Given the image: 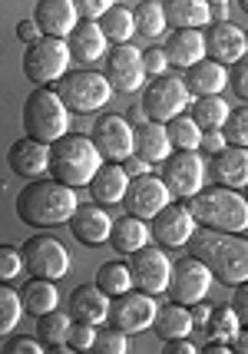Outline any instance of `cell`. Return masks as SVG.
Wrapping results in <instances>:
<instances>
[{
    "instance_id": "obj_43",
    "label": "cell",
    "mask_w": 248,
    "mask_h": 354,
    "mask_svg": "<svg viewBox=\"0 0 248 354\" xmlns=\"http://www.w3.org/2000/svg\"><path fill=\"white\" fill-rule=\"evenodd\" d=\"M93 338H96V324L70 322V328H66V344H70V351H90V348H93Z\"/></svg>"
},
{
    "instance_id": "obj_4",
    "label": "cell",
    "mask_w": 248,
    "mask_h": 354,
    "mask_svg": "<svg viewBox=\"0 0 248 354\" xmlns=\"http://www.w3.org/2000/svg\"><path fill=\"white\" fill-rule=\"evenodd\" d=\"M103 156L96 153V146L90 142V136L79 133H63L60 139L50 142V172L53 179L70 189L77 185H90L93 172L99 169Z\"/></svg>"
},
{
    "instance_id": "obj_19",
    "label": "cell",
    "mask_w": 248,
    "mask_h": 354,
    "mask_svg": "<svg viewBox=\"0 0 248 354\" xmlns=\"http://www.w3.org/2000/svg\"><path fill=\"white\" fill-rule=\"evenodd\" d=\"M7 162L20 179H40L50 169V142H40L30 136L17 139L7 149Z\"/></svg>"
},
{
    "instance_id": "obj_29",
    "label": "cell",
    "mask_w": 248,
    "mask_h": 354,
    "mask_svg": "<svg viewBox=\"0 0 248 354\" xmlns=\"http://www.w3.org/2000/svg\"><path fill=\"white\" fill-rule=\"evenodd\" d=\"M169 66H192L195 60L205 57V44H202V30H172L166 46H162Z\"/></svg>"
},
{
    "instance_id": "obj_53",
    "label": "cell",
    "mask_w": 248,
    "mask_h": 354,
    "mask_svg": "<svg viewBox=\"0 0 248 354\" xmlns=\"http://www.w3.org/2000/svg\"><path fill=\"white\" fill-rule=\"evenodd\" d=\"M235 288V301H232V311H235V318L245 324L248 322V305H245V288L242 285H232Z\"/></svg>"
},
{
    "instance_id": "obj_50",
    "label": "cell",
    "mask_w": 248,
    "mask_h": 354,
    "mask_svg": "<svg viewBox=\"0 0 248 354\" xmlns=\"http://www.w3.org/2000/svg\"><path fill=\"white\" fill-rule=\"evenodd\" d=\"M17 37H20L23 44H33V40H40L44 33H40V27L33 24V17H27V20H20V24H17Z\"/></svg>"
},
{
    "instance_id": "obj_15",
    "label": "cell",
    "mask_w": 248,
    "mask_h": 354,
    "mask_svg": "<svg viewBox=\"0 0 248 354\" xmlns=\"http://www.w3.org/2000/svg\"><path fill=\"white\" fill-rule=\"evenodd\" d=\"M106 57V83L116 93H136L142 90V50H136L133 44H116L113 50L103 53Z\"/></svg>"
},
{
    "instance_id": "obj_5",
    "label": "cell",
    "mask_w": 248,
    "mask_h": 354,
    "mask_svg": "<svg viewBox=\"0 0 248 354\" xmlns=\"http://www.w3.org/2000/svg\"><path fill=\"white\" fill-rule=\"evenodd\" d=\"M23 133L40 142H53L63 133H70V109L63 106L57 90L33 86V93L23 103Z\"/></svg>"
},
{
    "instance_id": "obj_49",
    "label": "cell",
    "mask_w": 248,
    "mask_h": 354,
    "mask_svg": "<svg viewBox=\"0 0 248 354\" xmlns=\"http://www.w3.org/2000/svg\"><path fill=\"white\" fill-rule=\"evenodd\" d=\"M222 146H229L225 136H222V129H205V133L199 136V149H205L209 156H216Z\"/></svg>"
},
{
    "instance_id": "obj_33",
    "label": "cell",
    "mask_w": 248,
    "mask_h": 354,
    "mask_svg": "<svg viewBox=\"0 0 248 354\" xmlns=\"http://www.w3.org/2000/svg\"><path fill=\"white\" fill-rule=\"evenodd\" d=\"M96 24H99L103 37H106V40H113V44H129V37L136 33V27H133V10H129V7H123V3H113V7H106L103 14L96 17Z\"/></svg>"
},
{
    "instance_id": "obj_8",
    "label": "cell",
    "mask_w": 248,
    "mask_h": 354,
    "mask_svg": "<svg viewBox=\"0 0 248 354\" xmlns=\"http://www.w3.org/2000/svg\"><path fill=\"white\" fill-rule=\"evenodd\" d=\"M129 278H133V288H140L146 295H162L166 285H169V272H172V262L166 255L162 245H146L129 252Z\"/></svg>"
},
{
    "instance_id": "obj_38",
    "label": "cell",
    "mask_w": 248,
    "mask_h": 354,
    "mask_svg": "<svg viewBox=\"0 0 248 354\" xmlns=\"http://www.w3.org/2000/svg\"><path fill=\"white\" fill-rule=\"evenodd\" d=\"M133 27H136V33H142L146 40H155V37H162V33H166V17H162V3H155V0H146V3H140V7L133 10Z\"/></svg>"
},
{
    "instance_id": "obj_3",
    "label": "cell",
    "mask_w": 248,
    "mask_h": 354,
    "mask_svg": "<svg viewBox=\"0 0 248 354\" xmlns=\"http://www.w3.org/2000/svg\"><path fill=\"white\" fill-rule=\"evenodd\" d=\"M186 209L195 218V225H205V229L235 232V235L248 229V202L242 189H225V185L199 189L195 196L186 199Z\"/></svg>"
},
{
    "instance_id": "obj_24",
    "label": "cell",
    "mask_w": 248,
    "mask_h": 354,
    "mask_svg": "<svg viewBox=\"0 0 248 354\" xmlns=\"http://www.w3.org/2000/svg\"><path fill=\"white\" fill-rule=\"evenodd\" d=\"M182 83H186L189 96H212V93H222L229 86V70H225L222 63L202 57V60H195L192 66H186Z\"/></svg>"
},
{
    "instance_id": "obj_11",
    "label": "cell",
    "mask_w": 248,
    "mask_h": 354,
    "mask_svg": "<svg viewBox=\"0 0 248 354\" xmlns=\"http://www.w3.org/2000/svg\"><path fill=\"white\" fill-rule=\"evenodd\" d=\"M162 185L169 189V196L175 199H189V196H195L205 183V166H202V159L195 156V149H175L169 153L162 162Z\"/></svg>"
},
{
    "instance_id": "obj_7",
    "label": "cell",
    "mask_w": 248,
    "mask_h": 354,
    "mask_svg": "<svg viewBox=\"0 0 248 354\" xmlns=\"http://www.w3.org/2000/svg\"><path fill=\"white\" fill-rule=\"evenodd\" d=\"M70 66V50H66V40L60 37H40L27 44V53H23V77L30 80L33 86H47L53 80H60Z\"/></svg>"
},
{
    "instance_id": "obj_37",
    "label": "cell",
    "mask_w": 248,
    "mask_h": 354,
    "mask_svg": "<svg viewBox=\"0 0 248 354\" xmlns=\"http://www.w3.org/2000/svg\"><path fill=\"white\" fill-rule=\"evenodd\" d=\"M99 292L113 298V295H123L133 288V278H129V265L126 262H106L99 265V272H96V281H93Z\"/></svg>"
},
{
    "instance_id": "obj_13",
    "label": "cell",
    "mask_w": 248,
    "mask_h": 354,
    "mask_svg": "<svg viewBox=\"0 0 248 354\" xmlns=\"http://www.w3.org/2000/svg\"><path fill=\"white\" fill-rule=\"evenodd\" d=\"M90 142L103 156V162H123L126 156H133V126L120 113H99L93 133H90Z\"/></svg>"
},
{
    "instance_id": "obj_23",
    "label": "cell",
    "mask_w": 248,
    "mask_h": 354,
    "mask_svg": "<svg viewBox=\"0 0 248 354\" xmlns=\"http://www.w3.org/2000/svg\"><path fill=\"white\" fill-rule=\"evenodd\" d=\"M212 179L225 189L248 185V149L245 146H222L212 159Z\"/></svg>"
},
{
    "instance_id": "obj_26",
    "label": "cell",
    "mask_w": 248,
    "mask_h": 354,
    "mask_svg": "<svg viewBox=\"0 0 248 354\" xmlns=\"http://www.w3.org/2000/svg\"><path fill=\"white\" fill-rule=\"evenodd\" d=\"M106 308L109 298L96 285H79L70 292V301H66V315L70 322H86V324H99L106 322Z\"/></svg>"
},
{
    "instance_id": "obj_32",
    "label": "cell",
    "mask_w": 248,
    "mask_h": 354,
    "mask_svg": "<svg viewBox=\"0 0 248 354\" xmlns=\"http://www.w3.org/2000/svg\"><path fill=\"white\" fill-rule=\"evenodd\" d=\"M153 328L155 335L162 341H172V338H189V331H192V318H189V305H179V301H172V305H162V308H155L153 315Z\"/></svg>"
},
{
    "instance_id": "obj_28",
    "label": "cell",
    "mask_w": 248,
    "mask_h": 354,
    "mask_svg": "<svg viewBox=\"0 0 248 354\" xmlns=\"http://www.w3.org/2000/svg\"><path fill=\"white\" fill-rule=\"evenodd\" d=\"M162 17L175 30H199V27L212 24V3H205V0H166Z\"/></svg>"
},
{
    "instance_id": "obj_47",
    "label": "cell",
    "mask_w": 248,
    "mask_h": 354,
    "mask_svg": "<svg viewBox=\"0 0 248 354\" xmlns=\"http://www.w3.org/2000/svg\"><path fill=\"white\" fill-rule=\"evenodd\" d=\"M3 354H40L44 344L37 338H27V335H17V338H7V344L0 348Z\"/></svg>"
},
{
    "instance_id": "obj_36",
    "label": "cell",
    "mask_w": 248,
    "mask_h": 354,
    "mask_svg": "<svg viewBox=\"0 0 248 354\" xmlns=\"http://www.w3.org/2000/svg\"><path fill=\"white\" fill-rule=\"evenodd\" d=\"M242 328V322L235 318L232 305H216V308H209V318H205V328H202V335L209 341H222V344H229L235 331Z\"/></svg>"
},
{
    "instance_id": "obj_35",
    "label": "cell",
    "mask_w": 248,
    "mask_h": 354,
    "mask_svg": "<svg viewBox=\"0 0 248 354\" xmlns=\"http://www.w3.org/2000/svg\"><path fill=\"white\" fill-rule=\"evenodd\" d=\"M66 328H70V315H63V311L53 308L37 318V341H40L44 348H50V351H63Z\"/></svg>"
},
{
    "instance_id": "obj_31",
    "label": "cell",
    "mask_w": 248,
    "mask_h": 354,
    "mask_svg": "<svg viewBox=\"0 0 248 354\" xmlns=\"http://www.w3.org/2000/svg\"><path fill=\"white\" fill-rule=\"evenodd\" d=\"M106 242L116 248V252L129 255V252H136V248H142L146 242H149V225H146L142 218H136V216H129V212H126L123 218H116V222L109 225Z\"/></svg>"
},
{
    "instance_id": "obj_20",
    "label": "cell",
    "mask_w": 248,
    "mask_h": 354,
    "mask_svg": "<svg viewBox=\"0 0 248 354\" xmlns=\"http://www.w3.org/2000/svg\"><path fill=\"white\" fill-rule=\"evenodd\" d=\"M33 24L40 27L44 37H66L79 24L77 3L73 0H37L33 7Z\"/></svg>"
},
{
    "instance_id": "obj_39",
    "label": "cell",
    "mask_w": 248,
    "mask_h": 354,
    "mask_svg": "<svg viewBox=\"0 0 248 354\" xmlns=\"http://www.w3.org/2000/svg\"><path fill=\"white\" fill-rule=\"evenodd\" d=\"M166 133H169V146H175V149H199L202 129L192 123V116H186V113L172 116L166 123Z\"/></svg>"
},
{
    "instance_id": "obj_34",
    "label": "cell",
    "mask_w": 248,
    "mask_h": 354,
    "mask_svg": "<svg viewBox=\"0 0 248 354\" xmlns=\"http://www.w3.org/2000/svg\"><path fill=\"white\" fill-rule=\"evenodd\" d=\"M229 103L222 100V93H212V96H195V103H192V123L199 126L202 133L205 129H222L225 123V116H229Z\"/></svg>"
},
{
    "instance_id": "obj_1",
    "label": "cell",
    "mask_w": 248,
    "mask_h": 354,
    "mask_svg": "<svg viewBox=\"0 0 248 354\" xmlns=\"http://www.w3.org/2000/svg\"><path fill=\"white\" fill-rule=\"evenodd\" d=\"M189 255L199 259L209 275L218 278L222 285H245L248 278V245L242 235L218 229H192L189 235Z\"/></svg>"
},
{
    "instance_id": "obj_25",
    "label": "cell",
    "mask_w": 248,
    "mask_h": 354,
    "mask_svg": "<svg viewBox=\"0 0 248 354\" xmlns=\"http://www.w3.org/2000/svg\"><path fill=\"white\" fill-rule=\"evenodd\" d=\"M126 185H129V176L123 172L120 162H99V169L93 172V179H90L86 189H90L96 205H120Z\"/></svg>"
},
{
    "instance_id": "obj_41",
    "label": "cell",
    "mask_w": 248,
    "mask_h": 354,
    "mask_svg": "<svg viewBox=\"0 0 248 354\" xmlns=\"http://www.w3.org/2000/svg\"><path fill=\"white\" fill-rule=\"evenodd\" d=\"M222 136L229 146H248V106L229 109V116L222 123Z\"/></svg>"
},
{
    "instance_id": "obj_40",
    "label": "cell",
    "mask_w": 248,
    "mask_h": 354,
    "mask_svg": "<svg viewBox=\"0 0 248 354\" xmlns=\"http://www.w3.org/2000/svg\"><path fill=\"white\" fill-rule=\"evenodd\" d=\"M23 315V305H20V295L10 288V281H0V338H7L17 328Z\"/></svg>"
},
{
    "instance_id": "obj_42",
    "label": "cell",
    "mask_w": 248,
    "mask_h": 354,
    "mask_svg": "<svg viewBox=\"0 0 248 354\" xmlns=\"http://www.w3.org/2000/svg\"><path fill=\"white\" fill-rule=\"evenodd\" d=\"M93 354H126L129 351V335L120 328H106V331H96L93 338Z\"/></svg>"
},
{
    "instance_id": "obj_9",
    "label": "cell",
    "mask_w": 248,
    "mask_h": 354,
    "mask_svg": "<svg viewBox=\"0 0 248 354\" xmlns=\"http://www.w3.org/2000/svg\"><path fill=\"white\" fill-rule=\"evenodd\" d=\"M189 90L182 77H153V83L142 90V103L140 106L146 109V116L153 120V123H169L172 116H179L182 109L189 106Z\"/></svg>"
},
{
    "instance_id": "obj_22",
    "label": "cell",
    "mask_w": 248,
    "mask_h": 354,
    "mask_svg": "<svg viewBox=\"0 0 248 354\" xmlns=\"http://www.w3.org/2000/svg\"><path fill=\"white\" fill-rule=\"evenodd\" d=\"M70 222V232H73V239L83 242V245H103L109 239V225H113V218L103 212V205H77L73 209V216L66 218Z\"/></svg>"
},
{
    "instance_id": "obj_2",
    "label": "cell",
    "mask_w": 248,
    "mask_h": 354,
    "mask_svg": "<svg viewBox=\"0 0 248 354\" xmlns=\"http://www.w3.org/2000/svg\"><path fill=\"white\" fill-rule=\"evenodd\" d=\"M77 205H79L77 192L70 185L40 176V179H30V185L20 189L17 218L23 225H33V229H53V225H63L66 218L73 216Z\"/></svg>"
},
{
    "instance_id": "obj_6",
    "label": "cell",
    "mask_w": 248,
    "mask_h": 354,
    "mask_svg": "<svg viewBox=\"0 0 248 354\" xmlns=\"http://www.w3.org/2000/svg\"><path fill=\"white\" fill-rule=\"evenodd\" d=\"M57 86V96L63 100V106L70 113H96L109 103L113 96V86L106 83L103 73H93V70H77V73H63L60 80H53Z\"/></svg>"
},
{
    "instance_id": "obj_14",
    "label": "cell",
    "mask_w": 248,
    "mask_h": 354,
    "mask_svg": "<svg viewBox=\"0 0 248 354\" xmlns=\"http://www.w3.org/2000/svg\"><path fill=\"white\" fill-rule=\"evenodd\" d=\"M209 285H212V275H209V268L199 262V259H179V262H172V272H169V285H166V292H169L172 301H179V305H192V301H202L205 295H209Z\"/></svg>"
},
{
    "instance_id": "obj_12",
    "label": "cell",
    "mask_w": 248,
    "mask_h": 354,
    "mask_svg": "<svg viewBox=\"0 0 248 354\" xmlns=\"http://www.w3.org/2000/svg\"><path fill=\"white\" fill-rule=\"evenodd\" d=\"M153 315H155V301L153 295L146 292H123V295H113L109 298V308H106V322L109 328H120L126 335H136V331H146L153 324Z\"/></svg>"
},
{
    "instance_id": "obj_52",
    "label": "cell",
    "mask_w": 248,
    "mask_h": 354,
    "mask_svg": "<svg viewBox=\"0 0 248 354\" xmlns=\"http://www.w3.org/2000/svg\"><path fill=\"white\" fill-rule=\"evenodd\" d=\"M162 354H195V344L186 338H172L162 344Z\"/></svg>"
},
{
    "instance_id": "obj_44",
    "label": "cell",
    "mask_w": 248,
    "mask_h": 354,
    "mask_svg": "<svg viewBox=\"0 0 248 354\" xmlns=\"http://www.w3.org/2000/svg\"><path fill=\"white\" fill-rule=\"evenodd\" d=\"M20 272H23V259H20V248L0 245V281H14Z\"/></svg>"
},
{
    "instance_id": "obj_21",
    "label": "cell",
    "mask_w": 248,
    "mask_h": 354,
    "mask_svg": "<svg viewBox=\"0 0 248 354\" xmlns=\"http://www.w3.org/2000/svg\"><path fill=\"white\" fill-rule=\"evenodd\" d=\"M106 37L99 30V24L96 20H79L73 30L66 33V50H70V60L83 63V66H90L96 63L103 53H106Z\"/></svg>"
},
{
    "instance_id": "obj_16",
    "label": "cell",
    "mask_w": 248,
    "mask_h": 354,
    "mask_svg": "<svg viewBox=\"0 0 248 354\" xmlns=\"http://www.w3.org/2000/svg\"><path fill=\"white\" fill-rule=\"evenodd\" d=\"M195 229V218L189 216L182 202H166L153 218H149V239L162 248H182Z\"/></svg>"
},
{
    "instance_id": "obj_56",
    "label": "cell",
    "mask_w": 248,
    "mask_h": 354,
    "mask_svg": "<svg viewBox=\"0 0 248 354\" xmlns=\"http://www.w3.org/2000/svg\"><path fill=\"white\" fill-rule=\"evenodd\" d=\"M205 3H216V7H225L229 0H205Z\"/></svg>"
},
{
    "instance_id": "obj_18",
    "label": "cell",
    "mask_w": 248,
    "mask_h": 354,
    "mask_svg": "<svg viewBox=\"0 0 248 354\" xmlns=\"http://www.w3.org/2000/svg\"><path fill=\"white\" fill-rule=\"evenodd\" d=\"M202 44H205V53L209 60L222 63V66H232L235 60H242L248 50L245 30L235 27L232 20H216L209 30L202 33Z\"/></svg>"
},
{
    "instance_id": "obj_30",
    "label": "cell",
    "mask_w": 248,
    "mask_h": 354,
    "mask_svg": "<svg viewBox=\"0 0 248 354\" xmlns=\"http://www.w3.org/2000/svg\"><path fill=\"white\" fill-rule=\"evenodd\" d=\"M17 295H20V305H23V311H27V315H33V318H40V315H47V311H53L57 305H60V292H57V285H53L50 278H37V275H33Z\"/></svg>"
},
{
    "instance_id": "obj_48",
    "label": "cell",
    "mask_w": 248,
    "mask_h": 354,
    "mask_svg": "<svg viewBox=\"0 0 248 354\" xmlns=\"http://www.w3.org/2000/svg\"><path fill=\"white\" fill-rule=\"evenodd\" d=\"M77 3V14H83L86 20H96V17L103 14L106 7H113L116 0H73Z\"/></svg>"
},
{
    "instance_id": "obj_55",
    "label": "cell",
    "mask_w": 248,
    "mask_h": 354,
    "mask_svg": "<svg viewBox=\"0 0 248 354\" xmlns=\"http://www.w3.org/2000/svg\"><path fill=\"white\" fill-rule=\"evenodd\" d=\"M146 120H149V116H146V109L142 106H133L129 109V116H126V123L129 126H140V123H146Z\"/></svg>"
},
{
    "instance_id": "obj_45",
    "label": "cell",
    "mask_w": 248,
    "mask_h": 354,
    "mask_svg": "<svg viewBox=\"0 0 248 354\" xmlns=\"http://www.w3.org/2000/svg\"><path fill=\"white\" fill-rule=\"evenodd\" d=\"M142 70H146V77H162V73L169 70V60H166L162 46H149V50H142Z\"/></svg>"
},
{
    "instance_id": "obj_54",
    "label": "cell",
    "mask_w": 248,
    "mask_h": 354,
    "mask_svg": "<svg viewBox=\"0 0 248 354\" xmlns=\"http://www.w3.org/2000/svg\"><path fill=\"white\" fill-rule=\"evenodd\" d=\"M229 344H232V351H248V335H245V328H238L232 338H229Z\"/></svg>"
},
{
    "instance_id": "obj_10",
    "label": "cell",
    "mask_w": 248,
    "mask_h": 354,
    "mask_svg": "<svg viewBox=\"0 0 248 354\" xmlns=\"http://www.w3.org/2000/svg\"><path fill=\"white\" fill-rule=\"evenodd\" d=\"M20 259H23V268H30L37 278L57 281L70 272V252L53 235H30L20 248Z\"/></svg>"
},
{
    "instance_id": "obj_17",
    "label": "cell",
    "mask_w": 248,
    "mask_h": 354,
    "mask_svg": "<svg viewBox=\"0 0 248 354\" xmlns=\"http://www.w3.org/2000/svg\"><path fill=\"white\" fill-rule=\"evenodd\" d=\"M169 189L162 185V179L159 176H149V172H142V176H133L129 179V185H126L123 192V205L129 216L142 218V222H149V218L169 202Z\"/></svg>"
},
{
    "instance_id": "obj_46",
    "label": "cell",
    "mask_w": 248,
    "mask_h": 354,
    "mask_svg": "<svg viewBox=\"0 0 248 354\" xmlns=\"http://www.w3.org/2000/svg\"><path fill=\"white\" fill-rule=\"evenodd\" d=\"M229 86L235 90V96H238V100H248V63H245V57L232 63V73H229Z\"/></svg>"
},
{
    "instance_id": "obj_51",
    "label": "cell",
    "mask_w": 248,
    "mask_h": 354,
    "mask_svg": "<svg viewBox=\"0 0 248 354\" xmlns=\"http://www.w3.org/2000/svg\"><path fill=\"white\" fill-rule=\"evenodd\" d=\"M120 166H123V172L129 176V179H133V176H142V172H149V162H146V159H140V156H126Z\"/></svg>"
},
{
    "instance_id": "obj_27",
    "label": "cell",
    "mask_w": 248,
    "mask_h": 354,
    "mask_svg": "<svg viewBox=\"0 0 248 354\" xmlns=\"http://www.w3.org/2000/svg\"><path fill=\"white\" fill-rule=\"evenodd\" d=\"M169 153H172V146H169L166 123L146 120V123L133 126V156H140L146 162H162Z\"/></svg>"
}]
</instances>
